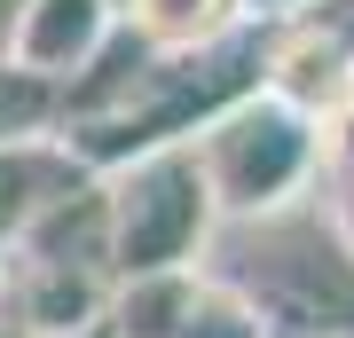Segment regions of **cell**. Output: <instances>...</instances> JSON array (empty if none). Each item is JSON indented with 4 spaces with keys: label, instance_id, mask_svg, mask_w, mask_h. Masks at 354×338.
Returning <instances> with one entry per match:
<instances>
[{
    "label": "cell",
    "instance_id": "cell-13",
    "mask_svg": "<svg viewBox=\"0 0 354 338\" xmlns=\"http://www.w3.org/2000/svg\"><path fill=\"white\" fill-rule=\"evenodd\" d=\"M346 111H354V63H346Z\"/></svg>",
    "mask_w": 354,
    "mask_h": 338
},
{
    "label": "cell",
    "instance_id": "cell-9",
    "mask_svg": "<svg viewBox=\"0 0 354 338\" xmlns=\"http://www.w3.org/2000/svg\"><path fill=\"white\" fill-rule=\"evenodd\" d=\"M315 213L330 220V236L354 260V111L323 118V165H315Z\"/></svg>",
    "mask_w": 354,
    "mask_h": 338
},
{
    "label": "cell",
    "instance_id": "cell-6",
    "mask_svg": "<svg viewBox=\"0 0 354 338\" xmlns=\"http://www.w3.org/2000/svg\"><path fill=\"white\" fill-rule=\"evenodd\" d=\"M346 63H354V39L346 32L299 24V32H283V48L260 63V87L283 95L291 111H307V118L323 126L330 111H346Z\"/></svg>",
    "mask_w": 354,
    "mask_h": 338
},
{
    "label": "cell",
    "instance_id": "cell-12",
    "mask_svg": "<svg viewBox=\"0 0 354 338\" xmlns=\"http://www.w3.org/2000/svg\"><path fill=\"white\" fill-rule=\"evenodd\" d=\"M0 338H32V330H16V323H8V314H0Z\"/></svg>",
    "mask_w": 354,
    "mask_h": 338
},
{
    "label": "cell",
    "instance_id": "cell-1",
    "mask_svg": "<svg viewBox=\"0 0 354 338\" xmlns=\"http://www.w3.org/2000/svg\"><path fill=\"white\" fill-rule=\"evenodd\" d=\"M189 158L205 173L213 220L221 228H252V220H276V213L315 197L323 126L252 79L244 95H228L221 111H205L189 126Z\"/></svg>",
    "mask_w": 354,
    "mask_h": 338
},
{
    "label": "cell",
    "instance_id": "cell-11",
    "mask_svg": "<svg viewBox=\"0 0 354 338\" xmlns=\"http://www.w3.org/2000/svg\"><path fill=\"white\" fill-rule=\"evenodd\" d=\"M16 16H24V0H0V63H8V39H16Z\"/></svg>",
    "mask_w": 354,
    "mask_h": 338
},
{
    "label": "cell",
    "instance_id": "cell-5",
    "mask_svg": "<svg viewBox=\"0 0 354 338\" xmlns=\"http://www.w3.org/2000/svg\"><path fill=\"white\" fill-rule=\"evenodd\" d=\"M79 181H95V165L71 150L64 134H8L0 142V260L24 244V228L48 213L55 197H71Z\"/></svg>",
    "mask_w": 354,
    "mask_h": 338
},
{
    "label": "cell",
    "instance_id": "cell-10",
    "mask_svg": "<svg viewBox=\"0 0 354 338\" xmlns=\"http://www.w3.org/2000/svg\"><path fill=\"white\" fill-rule=\"evenodd\" d=\"M299 8H315V0H236V16H252V24H291Z\"/></svg>",
    "mask_w": 354,
    "mask_h": 338
},
{
    "label": "cell",
    "instance_id": "cell-3",
    "mask_svg": "<svg viewBox=\"0 0 354 338\" xmlns=\"http://www.w3.org/2000/svg\"><path fill=\"white\" fill-rule=\"evenodd\" d=\"M260 307L268 338H354V260L315 197L244 228V260L213 267Z\"/></svg>",
    "mask_w": 354,
    "mask_h": 338
},
{
    "label": "cell",
    "instance_id": "cell-7",
    "mask_svg": "<svg viewBox=\"0 0 354 338\" xmlns=\"http://www.w3.org/2000/svg\"><path fill=\"white\" fill-rule=\"evenodd\" d=\"M118 32L150 55H205L236 32V0H111Z\"/></svg>",
    "mask_w": 354,
    "mask_h": 338
},
{
    "label": "cell",
    "instance_id": "cell-4",
    "mask_svg": "<svg viewBox=\"0 0 354 338\" xmlns=\"http://www.w3.org/2000/svg\"><path fill=\"white\" fill-rule=\"evenodd\" d=\"M118 39V8L111 0H24L8 39V71L39 79V87H79L95 71V55Z\"/></svg>",
    "mask_w": 354,
    "mask_h": 338
},
{
    "label": "cell",
    "instance_id": "cell-2",
    "mask_svg": "<svg viewBox=\"0 0 354 338\" xmlns=\"http://www.w3.org/2000/svg\"><path fill=\"white\" fill-rule=\"evenodd\" d=\"M95 189H102V236H111V276L118 283L205 267L221 220H213L205 173L189 158V134L181 142H150V150H127L118 165L95 173Z\"/></svg>",
    "mask_w": 354,
    "mask_h": 338
},
{
    "label": "cell",
    "instance_id": "cell-8",
    "mask_svg": "<svg viewBox=\"0 0 354 338\" xmlns=\"http://www.w3.org/2000/svg\"><path fill=\"white\" fill-rule=\"evenodd\" d=\"M165 338H268L260 307L244 299L228 276H213V267H189L174 291V323H165Z\"/></svg>",
    "mask_w": 354,
    "mask_h": 338
}]
</instances>
